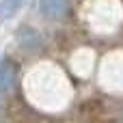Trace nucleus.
<instances>
[{
	"label": "nucleus",
	"instance_id": "f257e3e1",
	"mask_svg": "<svg viewBox=\"0 0 123 123\" xmlns=\"http://www.w3.org/2000/svg\"><path fill=\"white\" fill-rule=\"evenodd\" d=\"M39 9L45 17L50 19H56V17H63L69 9V0H39Z\"/></svg>",
	"mask_w": 123,
	"mask_h": 123
},
{
	"label": "nucleus",
	"instance_id": "f03ea898",
	"mask_svg": "<svg viewBox=\"0 0 123 123\" xmlns=\"http://www.w3.org/2000/svg\"><path fill=\"white\" fill-rule=\"evenodd\" d=\"M24 4H26V0H0V24L15 17Z\"/></svg>",
	"mask_w": 123,
	"mask_h": 123
}]
</instances>
